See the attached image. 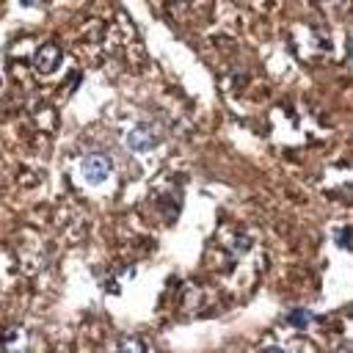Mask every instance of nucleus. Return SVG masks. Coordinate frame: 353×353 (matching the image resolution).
<instances>
[{
    "mask_svg": "<svg viewBox=\"0 0 353 353\" xmlns=\"http://www.w3.org/2000/svg\"><path fill=\"white\" fill-rule=\"evenodd\" d=\"M287 323H292V325H301V328H306V325L312 323V312H306V309H295V312H290Z\"/></svg>",
    "mask_w": 353,
    "mask_h": 353,
    "instance_id": "nucleus-4",
    "label": "nucleus"
},
{
    "mask_svg": "<svg viewBox=\"0 0 353 353\" xmlns=\"http://www.w3.org/2000/svg\"><path fill=\"white\" fill-rule=\"evenodd\" d=\"M58 61H61V47H58L55 41L41 44V47L36 50V55H33V66H36V72H41V74L52 72V69L58 66Z\"/></svg>",
    "mask_w": 353,
    "mask_h": 353,
    "instance_id": "nucleus-3",
    "label": "nucleus"
},
{
    "mask_svg": "<svg viewBox=\"0 0 353 353\" xmlns=\"http://www.w3.org/2000/svg\"><path fill=\"white\" fill-rule=\"evenodd\" d=\"M127 146H130L132 152H146V149L157 146V132H154V127H152L149 121L135 124V127L127 132Z\"/></svg>",
    "mask_w": 353,
    "mask_h": 353,
    "instance_id": "nucleus-1",
    "label": "nucleus"
},
{
    "mask_svg": "<svg viewBox=\"0 0 353 353\" xmlns=\"http://www.w3.org/2000/svg\"><path fill=\"white\" fill-rule=\"evenodd\" d=\"M336 240H339V245H342V248H347V245H350V229H347V226H345V229H339Z\"/></svg>",
    "mask_w": 353,
    "mask_h": 353,
    "instance_id": "nucleus-6",
    "label": "nucleus"
},
{
    "mask_svg": "<svg viewBox=\"0 0 353 353\" xmlns=\"http://www.w3.org/2000/svg\"><path fill=\"white\" fill-rule=\"evenodd\" d=\"M116 347H121V350H143L146 345H143V342H138V339L124 336V339H119V342H116Z\"/></svg>",
    "mask_w": 353,
    "mask_h": 353,
    "instance_id": "nucleus-5",
    "label": "nucleus"
},
{
    "mask_svg": "<svg viewBox=\"0 0 353 353\" xmlns=\"http://www.w3.org/2000/svg\"><path fill=\"white\" fill-rule=\"evenodd\" d=\"M110 168H113V163H110V157L102 154V152H94V154H88V157L83 160V176H85L88 182H102V179L110 174Z\"/></svg>",
    "mask_w": 353,
    "mask_h": 353,
    "instance_id": "nucleus-2",
    "label": "nucleus"
}]
</instances>
